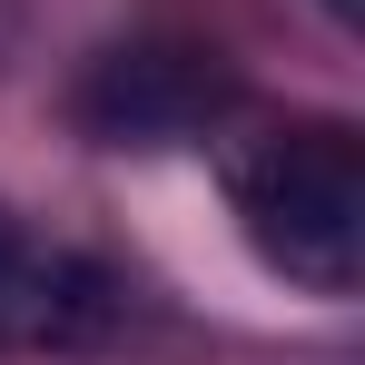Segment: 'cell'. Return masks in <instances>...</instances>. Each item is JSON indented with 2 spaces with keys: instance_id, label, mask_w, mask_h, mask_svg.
Listing matches in <instances>:
<instances>
[{
  "instance_id": "6da1fadb",
  "label": "cell",
  "mask_w": 365,
  "mask_h": 365,
  "mask_svg": "<svg viewBox=\"0 0 365 365\" xmlns=\"http://www.w3.org/2000/svg\"><path fill=\"white\" fill-rule=\"evenodd\" d=\"M227 217L267 277L297 297L365 287V138L346 119H257L217 148Z\"/></svg>"
},
{
  "instance_id": "7a4b0ae2",
  "label": "cell",
  "mask_w": 365,
  "mask_h": 365,
  "mask_svg": "<svg viewBox=\"0 0 365 365\" xmlns=\"http://www.w3.org/2000/svg\"><path fill=\"white\" fill-rule=\"evenodd\" d=\"M119 267H99L89 247L50 237L40 217H20L0 197V356H69V346H99L119 326Z\"/></svg>"
},
{
  "instance_id": "3957f363",
  "label": "cell",
  "mask_w": 365,
  "mask_h": 365,
  "mask_svg": "<svg viewBox=\"0 0 365 365\" xmlns=\"http://www.w3.org/2000/svg\"><path fill=\"white\" fill-rule=\"evenodd\" d=\"M237 109V79L217 50H109L79 89V119L109 148H158V138H207Z\"/></svg>"
},
{
  "instance_id": "277c9868",
  "label": "cell",
  "mask_w": 365,
  "mask_h": 365,
  "mask_svg": "<svg viewBox=\"0 0 365 365\" xmlns=\"http://www.w3.org/2000/svg\"><path fill=\"white\" fill-rule=\"evenodd\" d=\"M316 10H326L336 30H356V20H365V0H316Z\"/></svg>"
},
{
  "instance_id": "5b68a950",
  "label": "cell",
  "mask_w": 365,
  "mask_h": 365,
  "mask_svg": "<svg viewBox=\"0 0 365 365\" xmlns=\"http://www.w3.org/2000/svg\"><path fill=\"white\" fill-rule=\"evenodd\" d=\"M0 40H10V20H0Z\"/></svg>"
}]
</instances>
